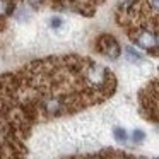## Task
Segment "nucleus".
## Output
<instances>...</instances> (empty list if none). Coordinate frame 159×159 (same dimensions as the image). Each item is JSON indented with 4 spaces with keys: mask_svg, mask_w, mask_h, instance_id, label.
I'll return each instance as SVG.
<instances>
[{
    "mask_svg": "<svg viewBox=\"0 0 159 159\" xmlns=\"http://www.w3.org/2000/svg\"><path fill=\"white\" fill-rule=\"evenodd\" d=\"M134 43L137 46H140V48L147 50V52L156 53V50H157V36H156L154 31H151L147 28H142V29H139V33H135Z\"/></svg>",
    "mask_w": 159,
    "mask_h": 159,
    "instance_id": "nucleus-2",
    "label": "nucleus"
},
{
    "mask_svg": "<svg viewBox=\"0 0 159 159\" xmlns=\"http://www.w3.org/2000/svg\"><path fill=\"white\" fill-rule=\"evenodd\" d=\"M125 53H127V60H130V62H134V63H137V62H142V57L139 55L135 50H132V48H127L125 50Z\"/></svg>",
    "mask_w": 159,
    "mask_h": 159,
    "instance_id": "nucleus-5",
    "label": "nucleus"
},
{
    "mask_svg": "<svg viewBox=\"0 0 159 159\" xmlns=\"http://www.w3.org/2000/svg\"><path fill=\"white\" fill-rule=\"evenodd\" d=\"M132 137H134V142H135V144H140V142L144 140L145 134H144L142 130H134V134H132Z\"/></svg>",
    "mask_w": 159,
    "mask_h": 159,
    "instance_id": "nucleus-6",
    "label": "nucleus"
},
{
    "mask_svg": "<svg viewBox=\"0 0 159 159\" xmlns=\"http://www.w3.org/2000/svg\"><path fill=\"white\" fill-rule=\"evenodd\" d=\"M96 50L101 55L108 57V58H111V60H116L121 53V48H120V45H118V41L110 34H103V36L98 38Z\"/></svg>",
    "mask_w": 159,
    "mask_h": 159,
    "instance_id": "nucleus-1",
    "label": "nucleus"
},
{
    "mask_svg": "<svg viewBox=\"0 0 159 159\" xmlns=\"http://www.w3.org/2000/svg\"><path fill=\"white\" fill-rule=\"evenodd\" d=\"M50 24H52V28H55V29H58V28H60V26H62V24H63V21H62V19H60V17H58V16H53V17H52V19H50Z\"/></svg>",
    "mask_w": 159,
    "mask_h": 159,
    "instance_id": "nucleus-7",
    "label": "nucleus"
},
{
    "mask_svg": "<svg viewBox=\"0 0 159 159\" xmlns=\"http://www.w3.org/2000/svg\"><path fill=\"white\" fill-rule=\"evenodd\" d=\"M16 12V4L12 0H0V16H9Z\"/></svg>",
    "mask_w": 159,
    "mask_h": 159,
    "instance_id": "nucleus-3",
    "label": "nucleus"
},
{
    "mask_svg": "<svg viewBox=\"0 0 159 159\" xmlns=\"http://www.w3.org/2000/svg\"><path fill=\"white\" fill-rule=\"evenodd\" d=\"M113 135H115V139H116L118 142H127L128 140L127 132H125V128H121V127H115L113 128Z\"/></svg>",
    "mask_w": 159,
    "mask_h": 159,
    "instance_id": "nucleus-4",
    "label": "nucleus"
}]
</instances>
